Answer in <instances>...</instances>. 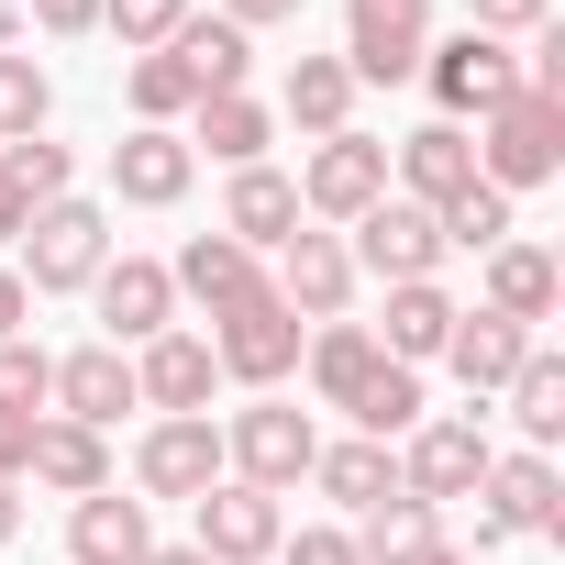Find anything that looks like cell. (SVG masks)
I'll list each match as a JSON object with an SVG mask.
<instances>
[{
	"mask_svg": "<svg viewBox=\"0 0 565 565\" xmlns=\"http://www.w3.org/2000/svg\"><path fill=\"white\" fill-rule=\"evenodd\" d=\"M45 411H56V422H78V433H111L122 411H145V399H134V355H122V344H78V355H56Z\"/></svg>",
	"mask_w": 565,
	"mask_h": 565,
	"instance_id": "cell-12",
	"label": "cell"
},
{
	"mask_svg": "<svg viewBox=\"0 0 565 565\" xmlns=\"http://www.w3.org/2000/svg\"><path fill=\"white\" fill-rule=\"evenodd\" d=\"M277 111H289L300 134H344V111H355V67H344V56H300L289 89H277Z\"/></svg>",
	"mask_w": 565,
	"mask_h": 565,
	"instance_id": "cell-29",
	"label": "cell"
},
{
	"mask_svg": "<svg viewBox=\"0 0 565 565\" xmlns=\"http://www.w3.org/2000/svg\"><path fill=\"white\" fill-rule=\"evenodd\" d=\"M433 222H444V255H455V244H477V255H499V244H510V200H499L488 178H477L466 200H444Z\"/></svg>",
	"mask_w": 565,
	"mask_h": 565,
	"instance_id": "cell-35",
	"label": "cell"
},
{
	"mask_svg": "<svg viewBox=\"0 0 565 565\" xmlns=\"http://www.w3.org/2000/svg\"><path fill=\"white\" fill-rule=\"evenodd\" d=\"M554 289H565V277H554V255H543V244H521V233H510V244L488 255V311H499V322L543 333V322H554Z\"/></svg>",
	"mask_w": 565,
	"mask_h": 565,
	"instance_id": "cell-22",
	"label": "cell"
},
{
	"mask_svg": "<svg viewBox=\"0 0 565 565\" xmlns=\"http://www.w3.org/2000/svg\"><path fill=\"white\" fill-rule=\"evenodd\" d=\"M222 233H233L244 255H255V244H289V233H300V178H277V167H233Z\"/></svg>",
	"mask_w": 565,
	"mask_h": 565,
	"instance_id": "cell-23",
	"label": "cell"
},
{
	"mask_svg": "<svg viewBox=\"0 0 565 565\" xmlns=\"http://www.w3.org/2000/svg\"><path fill=\"white\" fill-rule=\"evenodd\" d=\"M433 554H444V510H422V499H377L355 532V565H433Z\"/></svg>",
	"mask_w": 565,
	"mask_h": 565,
	"instance_id": "cell-25",
	"label": "cell"
},
{
	"mask_svg": "<svg viewBox=\"0 0 565 565\" xmlns=\"http://www.w3.org/2000/svg\"><path fill=\"white\" fill-rule=\"evenodd\" d=\"M344 411L366 422V444H388V433H411V422H422V366H388V355H377V377H366V388H355Z\"/></svg>",
	"mask_w": 565,
	"mask_h": 565,
	"instance_id": "cell-32",
	"label": "cell"
},
{
	"mask_svg": "<svg viewBox=\"0 0 565 565\" xmlns=\"http://www.w3.org/2000/svg\"><path fill=\"white\" fill-rule=\"evenodd\" d=\"M100 23L122 34V56H156V45L189 23V0H100Z\"/></svg>",
	"mask_w": 565,
	"mask_h": 565,
	"instance_id": "cell-37",
	"label": "cell"
},
{
	"mask_svg": "<svg viewBox=\"0 0 565 565\" xmlns=\"http://www.w3.org/2000/svg\"><path fill=\"white\" fill-rule=\"evenodd\" d=\"M189 510H200V554H211V565H266L277 543H289V521H277V499H266V488H244V477L200 488Z\"/></svg>",
	"mask_w": 565,
	"mask_h": 565,
	"instance_id": "cell-11",
	"label": "cell"
},
{
	"mask_svg": "<svg viewBox=\"0 0 565 565\" xmlns=\"http://www.w3.org/2000/svg\"><path fill=\"white\" fill-rule=\"evenodd\" d=\"M565 167V100H543V89H510L488 122H477V178L510 200V189H543Z\"/></svg>",
	"mask_w": 565,
	"mask_h": 565,
	"instance_id": "cell-1",
	"label": "cell"
},
{
	"mask_svg": "<svg viewBox=\"0 0 565 565\" xmlns=\"http://www.w3.org/2000/svg\"><path fill=\"white\" fill-rule=\"evenodd\" d=\"M67 554H78V565H145V554H156V532H145V499H122V488H89V499L67 510Z\"/></svg>",
	"mask_w": 565,
	"mask_h": 565,
	"instance_id": "cell-19",
	"label": "cell"
},
{
	"mask_svg": "<svg viewBox=\"0 0 565 565\" xmlns=\"http://www.w3.org/2000/svg\"><path fill=\"white\" fill-rule=\"evenodd\" d=\"M34 466V411H0V477Z\"/></svg>",
	"mask_w": 565,
	"mask_h": 565,
	"instance_id": "cell-42",
	"label": "cell"
},
{
	"mask_svg": "<svg viewBox=\"0 0 565 565\" xmlns=\"http://www.w3.org/2000/svg\"><path fill=\"white\" fill-rule=\"evenodd\" d=\"M311 455H322V433H311V411H289V399H255V411H233V433H222V477H244V488H300L311 477Z\"/></svg>",
	"mask_w": 565,
	"mask_h": 565,
	"instance_id": "cell-2",
	"label": "cell"
},
{
	"mask_svg": "<svg viewBox=\"0 0 565 565\" xmlns=\"http://www.w3.org/2000/svg\"><path fill=\"white\" fill-rule=\"evenodd\" d=\"M377 200H388V145H366L355 122H344V134H322V156L300 167V211L355 222V211H377Z\"/></svg>",
	"mask_w": 565,
	"mask_h": 565,
	"instance_id": "cell-10",
	"label": "cell"
},
{
	"mask_svg": "<svg viewBox=\"0 0 565 565\" xmlns=\"http://www.w3.org/2000/svg\"><path fill=\"white\" fill-rule=\"evenodd\" d=\"M211 377H222V366H211V344H200V333H156V344L134 355V399H156L167 422L211 411Z\"/></svg>",
	"mask_w": 565,
	"mask_h": 565,
	"instance_id": "cell-18",
	"label": "cell"
},
{
	"mask_svg": "<svg viewBox=\"0 0 565 565\" xmlns=\"http://www.w3.org/2000/svg\"><path fill=\"white\" fill-rule=\"evenodd\" d=\"M100 289V344H156V333H178V289H167V266H145V255H122V266H100L89 277Z\"/></svg>",
	"mask_w": 565,
	"mask_h": 565,
	"instance_id": "cell-16",
	"label": "cell"
},
{
	"mask_svg": "<svg viewBox=\"0 0 565 565\" xmlns=\"http://www.w3.org/2000/svg\"><path fill=\"white\" fill-rule=\"evenodd\" d=\"M433 565H477V554H455V543H444V554H433Z\"/></svg>",
	"mask_w": 565,
	"mask_h": 565,
	"instance_id": "cell-49",
	"label": "cell"
},
{
	"mask_svg": "<svg viewBox=\"0 0 565 565\" xmlns=\"http://www.w3.org/2000/svg\"><path fill=\"white\" fill-rule=\"evenodd\" d=\"M134 488H145V499H200V488H222V433H211V411L156 422L145 455H134Z\"/></svg>",
	"mask_w": 565,
	"mask_h": 565,
	"instance_id": "cell-14",
	"label": "cell"
},
{
	"mask_svg": "<svg viewBox=\"0 0 565 565\" xmlns=\"http://www.w3.org/2000/svg\"><path fill=\"white\" fill-rule=\"evenodd\" d=\"M466 12H477V34H543L554 0H466Z\"/></svg>",
	"mask_w": 565,
	"mask_h": 565,
	"instance_id": "cell-40",
	"label": "cell"
},
{
	"mask_svg": "<svg viewBox=\"0 0 565 565\" xmlns=\"http://www.w3.org/2000/svg\"><path fill=\"white\" fill-rule=\"evenodd\" d=\"M344 255H355V277H388V289H411V277L444 266V222H433L422 200L388 189L377 211H355V244H344Z\"/></svg>",
	"mask_w": 565,
	"mask_h": 565,
	"instance_id": "cell-5",
	"label": "cell"
},
{
	"mask_svg": "<svg viewBox=\"0 0 565 565\" xmlns=\"http://www.w3.org/2000/svg\"><path fill=\"white\" fill-rule=\"evenodd\" d=\"M422 45H433V0H344V67H355V89L366 78H422Z\"/></svg>",
	"mask_w": 565,
	"mask_h": 565,
	"instance_id": "cell-8",
	"label": "cell"
},
{
	"mask_svg": "<svg viewBox=\"0 0 565 565\" xmlns=\"http://www.w3.org/2000/svg\"><path fill=\"white\" fill-rule=\"evenodd\" d=\"M266 289L289 300L300 322H344V300H355V255H344V233H289Z\"/></svg>",
	"mask_w": 565,
	"mask_h": 565,
	"instance_id": "cell-13",
	"label": "cell"
},
{
	"mask_svg": "<svg viewBox=\"0 0 565 565\" xmlns=\"http://www.w3.org/2000/svg\"><path fill=\"white\" fill-rule=\"evenodd\" d=\"M554 521H565L554 466L543 455H488V477H477V554L510 543V532H554Z\"/></svg>",
	"mask_w": 565,
	"mask_h": 565,
	"instance_id": "cell-9",
	"label": "cell"
},
{
	"mask_svg": "<svg viewBox=\"0 0 565 565\" xmlns=\"http://www.w3.org/2000/svg\"><path fill=\"white\" fill-rule=\"evenodd\" d=\"M488 433L477 422H411V455H399V499H422V510H455V499H477V477H488Z\"/></svg>",
	"mask_w": 565,
	"mask_h": 565,
	"instance_id": "cell-7",
	"label": "cell"
},
{
	"mask_svg": "<svg viewBox=\"0 0 565 565\" xmlns=\"http://www.w3.org/2000/svg\"><path fill=\"white\" fill-rule=\"evenodd\" d=\"M300 344H311V322H300L289 300H277V289H255L244 311H222V322H211V366H222V377H244L255 399H266L277 377H289V366H300Z\"/></svg>",
	"mask_w": 565,
	"mask_h": 565,
	"instance_id": "cell-3",
	"label": "cell"
},
{
	"mask_svg": "<svg viewBox=\"0 0 565 565\" xmlns=\"http://www.w3.org/2000/svg\"><path fill=\"white\" fill-rule=\"evenodd\" d=\"M289 12H300V0H222V23H233V34H255V23H289Z\"/></svg>",
	"mask_w": 565,
	"mask_h": 565,
	"instance_id": "cell-45",
	"label": "cell"
},
{
	"mask_svg": "<svg viewBox=\"0 0 565 565\" xmlns=\"http://www.w3.org/2000/svg\"><path fill=\"white\" fill-rule=\"evenodd\" d=\"M422 78H433V100H444V122H466V111L488 122V111H499V100L521 89V56H510L499 34H477V23H466L455 45H422Z\"/></svg>",
	"mask_w": 565,
	"mask_h": 565,
	"instance_id": "cell-6",
	"label": "cell"
},
{
	"mask_svg": "<svg viewBox=\"0 0 565 565\" xmlns=\"http://www.w3.org/2000/svg\"><path fill=\"white\" fill-rule=\"evenodd\" d=\"M167 56H178V67L200 78V100H222V89H244V67H255V45H244L233 23H200V12H189V23L167 34Z\"/></svg>",
	"mask_w": 565,
	"mask_h": 565,
	"instance_id": "cell-30",
	"label": "cell"
},
{
	"mask_svg": "<svg viewBox=\"0 0 565 565\" xmlns=\"http://www.w3.org/2000/svg\"><path fill=\"white\" fill-rule=\"evenodd\" d=\"M388 178H399V200H422V211L466 200V189H477V145H466V122H422V134H399Z\"/></svg>",
	"mask_w": 565,
	"mask_h": 565,
	"instance_id": "cell-15",
	"label": "cell"
},
{
	"mask_svg": "<svg viewBox=\"0 0 565 565\" xmlns=\"http://www.w3.org/2000/svg\"><path fill=\"white\" fill-rule=\"evenodd\" d=\"M0 167L23 178V200L45 211V200H67V145H45V134H23V145H0Z\"/></svg>",
	"mask_w": 565,
	"mask_h": 565,
	"instance_id": "cell-39",
	"label": "cell"
},
{
	"mask_svg": "<svg viewBox=\"0 0 565 565\" xmlns=\"http://www.w3.org/2000/svg\"><path fill=\"white\" fill-rule=\"evenodd\" d=\"M189 167H200V156H189L178 134H156V122L111 145V189H122L134 211H167V200H189Z\"/></svg>",
	"mask_w": 565,
	"mask_h": 565,
	"instance_id": "cell-20",
	"label": "cell"
},
{
	"mask_svg": "<svg viewBox=\"0 0 565 565\" xmlns=\"http://www.w3.org/2000/svg\"><path fill=\"white\" fill-rule=\"evenodd\" d=\"M266 134H277V111H266L255 89H222V100H200V134H189V156L211 145L222 167H266Z\"/></svg>",
	"mask_w": 565,
	"mask_h": 565,
	"instance_id": "cell-27",
	"label": "cell"
},
{
	"mask_svg": "<svg viewBox=\"0 0 565 565\" xmlns=\"http://www.w3.org/2000/svg\"><path fill=\"white\" fill-rule=\"evenodd\" d=\"M311 477H322V499H344V510H377V499H399V455L388 444H322L311 455Z\"/></svg>",
	"mask_w": 565,
	"mask_h": 565,
	"instance_id": "cell-28",
	"label": "cell"
},
{
	"mask_svg": "<svg viewBox=\"0 0 565 565\" xmlns=\"http://www.w3.org/2000/svg\"><path fill=\"white\" fill-rule=\"evenodd\" d=\"M111 266V222H100V200H45L34 222H23V289H89V277Z\"/></svg>",
	"mask_w": 565,
	"mask_h": 565,
	"instance_id": "cell-4",
	"label": "cell"
},
{
	"mask_svg": "<svg viewBox=\"0 0 565 565\" xmlns=\"http://www.w3.org/2000/svg\"><path fill=\"white\" fill-rule=\"evenodd\" d=\"M34 23H45V34H89V23H100V0H34Z\"/></svg>",
	"mask_w": 565,
	"mask_h": 565,
	"instance_id": "cell-43",
	"label": "cell"
},
{
	"mask_svg": "<svg viewBox=\"0 0 565 565\" xmlns=\"http://www.w3.org/2000/svg\"><path fill=\"white\" fill-rule=\"evenodd\" d=\"M134 111H145V122L167 134L178 111H200V78H189V67H178V56L156 45V56H134Z\"/></svg>",
	"mask_w": 565,
	"mask_h": 565,
	"instance_id": "cell-34",
	"label": "cell"
},
{
	"mask_svg": "<svg viewBox=\"0 0 565 565\" xmlns=\"http://www.w3.org/2000/svg\"><path fill=\"white\" fill-rule=\"evenodd\" d=\"M510 422L532 433V455H543V444L565 433V366H554L543 344H532V355H521V377H510Z\"/></svg>",
	"mask_w": 565,
	"mask_h": 565,
	"instance_id": "cell-33",
	"label": "cell"
},
{
	"mask_svg": "<svg viewBox=\"0 0 565 565\" xmlns=\"http://www.w3.org/2000/svg\"><path fill=\"white\" fill-rule=\"evenodd\" d=\"M23 322H34V289H23V277H12V266H0V344H12Z\"/></svg>",
	"mask_w": 565,
	"mask_h": 565,
	"instance_id": "cell-44",
	"label": "cell"
},
{
	"mask_svg": "<svg viewBox=\"0 0 565 565\" xmlns=\"http://www.w3.org/2000/svg\"><path fill=\"white\" fill-rule=\"evenodd\" d=\"M444 355H455V377H466V399H488V388H510V377H521V355H532V333H521V322H499V311H455V333H444Z\"/></svg>",
	"mask_w": 565,
	"mask_h": 565,
	"instance_id": "cell-21",
	"label": "cell"
},
{
	"mask_svg": "<svg viewBox=\"0 0 565 565\" xmlns=\"http://www.w3.org/2000/svg\"><path fill=\"white\" fill-rule=\"evenodd\" d=\"M23 222H34V200H23V178L0 167V244H23Z\"/></svg>",
	"mask_w": 565,
	"mask_h": 565,
	"instance_id": "cell-46",
	"label": "cell"
},
{
	"mask_svg": "<svg viewBox=\"0 0 565 565\" xmlns=\"http://www.w3.org/2000/svg\"><path fill=\"white\" fill-rule=\"evenodd\" d=\"M444 333H455V300L433 289V277L388 289V333H377V355H388V366H422V355H444Z\"/></svg>",
	"mask_w": 565,
	"mask_h": 565,
	"instance_id": "cell-26",
	"label": "cell"
},
{
	"mask_svg": "<svg viewBox=\"0 0 565 565\" xmlns=\"http://www.w3.org/2000/svg\"><path fill=\"white\" fill-rule=\"evenodd\" d=\"M167 289H178V300H200V311L222 322V311H244V300L266 289V266H255L233 233H189V255L167 266Z\"/></svg>",
	"mask_w": 565,
	"mask_h": 565,
	"instance_id": "cell-17",
	"label": "cell"
},
{
	"mask_svg": "<svg viewBox=\"0 0 565 565\" xmlns=\"http://www.w3.org/2000/svg\"><path fill=\"white\" fill-rule=\"evenodd\" d=\"M300 366H311V388H322V399L344 411V399H355V388L377 377V333H366V322H322V333L300 344Z\"/></svg>",
	"mask_w": 565,
	"mask_h": 565,
	"instance_id": "cell-31",
	"label": "cell"
},
{
	"mask_svg": "<svg viewBox=\"0 0 565 565\" xmlns=\"http://www.w3.org/2000/svg\"><path fill=\"white\" fill-rule=\"evenodd\" d=\"M145 565H211V554H200V543H156Z\"/></svg>",
	"mask_w": 565,
	"mask_h": 565,
	"instance_id": "cell-47",
	"label": "cell"
},
{
	"mask_svg": "<svg viewBox=\"0 0 565 565\" xmlns=\"http://www.w3.org/2000/svg\"><path fill=\"white\" fill-rule=\"evenodd\" d=\"M23 477H45V488H67V499H89V488H111V444L45 411V422H34V466H23Z\"/></svg>",
	"mask_w": 565,
	"mask_h": 565,
	"instance_id": "cell-24",
	"label": "cell"
},
{
	"mask_svg": "<svg viewBox=\"0 0 565 565\" xmlns=\"http://www.w3.org/2000/svg\"><path fill=\"white\" fill-rule=\"evenodd\" d=\"M45 388H56V355L12 333V344H0V411H34L45 422Z\"/></svg>",
	"mask_w": 565,
	"mask_h": 565,
	"instance_id": "cell-38",
	"label": "cell"
},
{
	"mask_svg": "<svg viewBox=\"0 0 565 565\" xmlns=\"http://www.w3.org/2000/svg\"><path fill=\"white\" fill-rule=\"evenodd\" d=\"M23 532V499H12V477H0V543H12Z\"/></svg>",
	"mask_w": 565,
	"mask_h": 565,
	"instance_id": "cell-48",
	"label": "cell"
},
{
	"mask_svg": "<svg viewBox=\"0 0 565 565\" xmlns=\"http://www.w3.org/2000/svg\"><path fill=\"white\" fill-rule=\"evenodd\" d=\"M277 565H355V532H300V543H277Z\"/></svg>",
	"mask_w": 565,
	"mask_h": 565,
	"instance_id": "cell-41",
	"label": "cell"
},
{
	"mask_svg": "<svg viewBox=\"0 0 565 565\" xmlns=\"http://www.w3.org/2000/svg\"><path fill=\"white\" fill-rule=\"evenodd\" d=\"M45 134V67L34 56H0V145Z\"/></svg>",
	"mask_w": 565,
	"mask_h": 565,
	"instance_id": "cell-36",
	"label": "cell"
}]
</instances>
